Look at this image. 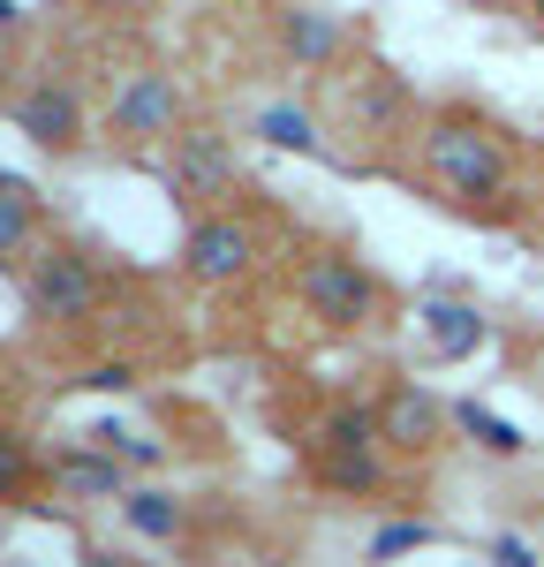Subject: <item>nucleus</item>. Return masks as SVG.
<instances>
[{"label": "nucleus", "instance_id": "nucleus-2", "mask_svg": "<svg viewBox=\"0 0 544 567\" xmlns=\"http://www.w3.org/2000/svg\"><path fill=\"white\" fill-rule=\"evenodd\" d=\"M106 303V280L91 272L84 250H39L23 258V310L39 326H91Z\"/></svg>", "mask_w": 544, "mask_h": 567}, {"label": "nucleus", "instance_id": "nucleus-11", "mask_svg": "<svg viewBox=\"0 0 544 567\" xmlns=\"http://www.w3.org/2000/svg\"><path fill=\"white\" fill-rule=\"evenodd\" d=\"M416 326H423V349L439 355V363H461V355L484 349V318H477L469 303H423Z\"/></svg>", "mask_w": 544, "mask_h": 567}, {"label": "nucleus", "instance_id": "nucleus-19", "mask_svg": "<svg viewBox=\"0 0 544 567\" xmlns=\"http://www.w3.org/2000/svg\"><path fill=\"white\" fill-rule=\"evenodd\" d=\"M91 439H106L129 470H159V462H167V446H159V439H144V432H114V424H106V432H91Z\"/></svg>", "mask_w": 544, "mask_h": 567}, {"label": "nucleus", "instance_id": "nucleus-24", "mask_svg": "<svg viewBox=\"0 0 544 567\" xmlns=\"http://www.w3.org/2000/svg\"><path fill=\"white\" fill-rule=\"evenodd\" d=\"M15 16H23V8H15V0H0V31H8V23H15Z\"/></svg>", "mask_w": 544, "mask_h": 567}, {"label": "nucleus", "instance_id": "nucleus-21", "mask_svg": "<svg viewBox=\"0 0 544 567\" xmlns=\"http://www.w3.org/2000/svg\"><path fill=\"white\" fill-rule=\"evenodd\" d=\"M129 379H136L129 363H91V379H84V386H98V393H122Z\"/></svg>", "mask_w": 544, "mask_h": 567}, {"label": "nucleus", "instance_id": "nucleus-25", "mask_svg": "<svg viewBox=\"0 0 544 567\" xmlns=\"http://www.w3.org/2000/svg\"><path fill=\"white\" fill-rule=\"evenodd\" d=\"M0 76H8V45H0Z\"/></svg>", "mask_w": 544, "mask_h": 567}, {"label": "nucleus", "instance_id": "nucleus-9", "mask_svg": "<svg viewBox=\"0 0 544 567\" xmlns=\"http://www.w3.org/2000/svg\"><path fill=\"white\" fill-rule=\"evenodd\" d=\"M53 492H69V499H122L129 492V462L98 439V446H69V454H53Z\"/></svg>", "mask_w": 544, "mask_h": 567}, {"label": "nucleus", "instance_id": "nucleus-7", "mask_svg": "<svg viewBox=\"0 0 544 567\" xmlns=\"http://www.w3.org/2000/svg\"><path fill=\"white\" fill-rule=\"evenodd\" d=\"M15 130L31 136V144H45V152H76L84 144V99H76V84H31L23 99H15Z\"/></svg>", "mask_w": 544, "mask_h": 567}, {"label": "nucleus", "instance_id": "nucleus-10", "mask_svg": "<svg viewBox=\"0 0 544 567\" xmlns=\"http://www.w3.org/2000/svg\"><path fill=\"white\" fill-rule=\"evenodd\" d=\"M378 432H386V446H408V454H416V446H431V439L447 432V409L423 386H401V393L378 401Z\"/></svg>", "mask_w": 544, "mask_h": 567}, {"label": "nucleus", "instance_id": "nucleus-8", "mask_svg": "<svg viewBox=\"0 0 544 567\" xmlns=\"http://www.w3.org/2000/svg\"><path fill=\"white\" fill-rule=\"evenodd\" d=\"M167 182H175V197H197V205H212V197H227V189H234V152H227L212 130H189V136H175Z\"/></svg>", "mask_w": 544, "mask_h": 567}, {"label": "nucleus", "instance_id": "nucleus-18", "mask_svg": "<svg viewBox=\"0 0 544 567\" xmlns=\"http://www.w3.org/2000/svg\"><path fill=\"white\" fill-rule=\"evenodd\" d=\"M23 484H31V446H23V432L0 424V499H15Z\"/></svg>", "mask_w": 544, "mask_h": 567}, {"label": "nucleus", "instance_id": "nucleus-15", "mask_svg": "<svg viewBox=\"0 0 544 567\" xmlns=\"http://www.w3.org/2000/svg\"><path fill=\"white\" fill-rule=\"evenodd\" d=\"M31 243H39V197H31V182L0 175V265H23Z\"/></svg>", "mask_w": 544, "mask_h": 567}, {"label": "nucleus", "instance_id": "nucleus-6", "mask_svg": "<svg viewBox=\"0 0 544 567\" xmlns=\"http://www.w3.org/2000/svg\"><path fill=\"white\" fill-rule=\"evenodd\" d=\"M175 122H181L175 76L144 69V76H129V84L114 91V136H129V144H159V136H175Z\"/></svg>", "mask_w": 544, "mask_h": 567}, {"label": "nucleus", "instance_id": "nucleus-16", "mask_svg": "<svg viewBox=\"0 0 544 567\" xmlns=\"http://www.w3.org/2000/svg\"><path fill=\"white\" fill-rule=\"evenodd\" d=\"M258 136H265L272 152H317V144H325V136H317V114H311V106H295V99L258 106Z\"/></svg>", "mask_w": 544, "mask_h": 567}, {"label": "nucleus", "instance_id": "nucleus-14", "mask_svg": "<svg viewBox=\"0 0 544 567\" xmlns=\"http://www.w3.org/2000/svg\"><path fill=\"white\" fill-rule=\"evenodd\" d=\"M280 45H287L295 69H325V61L341 53V23L317 16V8H287V16H280Z\"/></svg>", "mask_w": 544, "mask_h": 567}, {"label": "nucleus", "instance_id": "nucleus-12", "mask_svg": "<svg viewBox=\"0 0 544 567\" xmlns=\"http://www.w3.org/2000/svg\"><path fill=\"white\" fill-rule=\"evenodd\" d=\"M122 523H129V537H144V545H175L189 515H181L175 492H159V484H129V492H122Z\"/></svg>", "mask_w": 544, "mask_h": 567}, {"label": "nucleus", "instance_id": "nucleus-22", "mask_svg": "<svg viewBox=\"0 0 544 567\" xmlns=\"http://www.w3.org/2000/svg\"><path fill=\"white\" fill-rule=\"evenodd\" d=\"M492 553H499V560H506V567H530V560H537V553H530V545H522V537H499Z\"/></svg>", "mask_w": 544, "mask_h": 567}, {"label": "nucleus", "instance_id": "nucleus-1", "mask_svg": "<svg viewBox=\"0 0 544 567\" xmlns=\"http://www.w3.org/2000/svg\"><path fill=\"white\" fill-rule=\"evenodd\" d=\"M423 175L447 189L453 205H492L506 197V144H499L484 122H469V114H439L431 130H423Z\"/></svg>", "mask_w": 544, "mask_h": 567}, {"label": "nucleus", "instance_id": "nucleus-17", "mask_svg": "<svg viewBox=\"0 0 544 567\" xmlns=\"http://www.w3.org/2000/svg\"><path fill=\"white\" fill-rule=\"evenodd\" d=\"M453 424H461V432L477 439V446H484V454H499V462H514V454H522V446H530V439L514 432V424H506V416H492V409H477V401H461V409H453Z\"/></svg>", "mask_w": 544, "mask_h": 567}, {"label": "nucleus", "instance_id": "nucleus-3", "mask_svg": "<svg viewBox=\"0 0 544 567\" xmlns=\"http://www.w3.org/2000/svg\"><path fill=\"white\" fill-rule=\"evenodd\" d=\"M295 296L311 310L317 326H333V333H356L378 318V280L363 272L348 250H311V258L295 265Z\"/></svg>", "mask_w": 544, "mask_h": 567}, {"label": "nucleus", "instance_id": "nucleus-5", "mask_svg": "<svg viewBox=\"0 0 544 567\" xmlns=\"http://www.w3.org/2000/svg\"><path fill=\"white\" fill-rule=\"evenodd\" d=\"M378 409H333L325 416V439H317V462H325V484L341 492H378Z\"/></svg>", "mask_w": 544, "mask_h": 567}, {"label": "nucleus", "instance_id": "nucleus-20", "mask_svg": "<svg viewBox=\"0 0 544 567\" xmlns=\"http://www.w3.org/2000/svg\"><path fill=\"white\" fill-rule=\"evenodd\" d=\"M423 537H431L423 523H394V529H378V537H370V553H408V545H423Z\"/></svg>", "mask_w": 544, "mask_h": 567}, {"label": "nucleus", "instance_id": "nucleus-13", "mask_svg": "<svg viewBox=\"0 0 544 567\" xmlns=\"http://www.w3.org/2000/svg\"><path fill=\"white\" fill-rule=\"evenodd\" d=\"M348 114H356V130L370 136H394L401 130V114H408V91L386 76V69H363L356 91H348Z\"/></svg>", "mask_w": 544, "mask_h": 567}, {"label": "nucleus", "instance_id": "nucleus-23", "mask_svg": "<svg viewBox=\"0 0 544 567\" xmlns=\"http://www.w3.org/2000/svg\"><path fill=\"white\" fill-rule=\"evenodd\" d=\"M522 8H530V31H544V0H522Z\"/></svg>", "mask_w": 544, "mask_h": 567}, {"label": "nucleus", "instance_id": "nucleus-4", "mask_svg": "<svg viewBox=\"0 0 544 567\" xmlns=\"http://www.w3.org/2000/svg\"><path fill=\"white\" fill-rule=\"evenodd\" d=\"M250 265H258V235H250V219H234V213L189 219V235H181V272H189L197 288H234Z\"/></svg>", "mask_w": 544, "mask_h": 567}]
</instances>
